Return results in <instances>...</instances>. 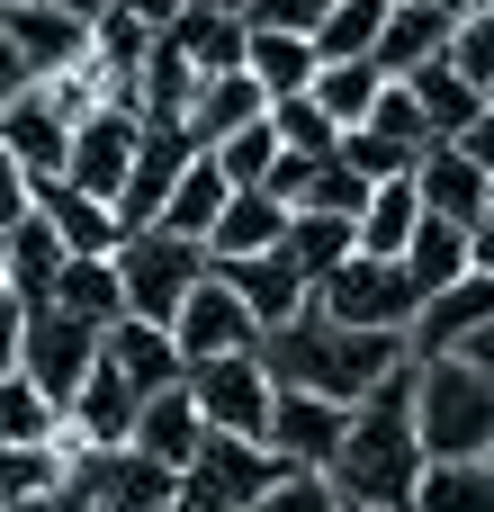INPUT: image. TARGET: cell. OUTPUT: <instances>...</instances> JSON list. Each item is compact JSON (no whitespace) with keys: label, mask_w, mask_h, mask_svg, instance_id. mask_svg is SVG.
<instances>
[{"label":"cell","mask_w":494,"mask_h":512,"mask_svg":"<svg viewBox=\"0 0 494 512\" xmlns=\"http://www.w3.org/2000/svg\"><path fill=\"white\" fill-rule=\"evenodd\" d=\"M261 360H270V378H279V387H315V396H333V405H360L387 369H405V360H414V342H405V333H369V324H342V315L306 306V315L270 324Z\"/></svg>","instance_id":"obj_1"},{"label":"cell","mask_w":494,"mask_h":512,"mask_svg":"<svg viewBox=\"0 0 494 512\" xmlns=\"http://www.w3.org/2000/svg\"><path fill=\"white\" fill-rule=\"evenodd\" d=\"M423 468H432V450H423V423H414V360H405L351 405L333 486H342V504H414Z\"/></svg>","instance_id":"obj_2"},{"label":"cell","mask_w":494,"mask_h":512,"mask_svg":"<svg viewBox=\"0 0 494 512\" xmlns=\"http://www.w3.org/2000/svg\"><path fill=\"white\" fill-rule=\"evenodd\" d=\"M414 423L432 459H486L494 450V378L459 351H414Z\"/></svg>","instance_id":"obj_3"},{"label":"cell","mask_w":494,"mask_h":512,"mask_svg":"<svg viewBox=\"0 0 494 512\" xmlns=\"http://www.w3.org/2000/svg\"><path fill=\"white\" fill-rule=\"evenodd\" d=\"M216 270V252L198 243V234H171V225H135L126 243H117V279H126V315H144V324H180V306H189V288Z\"/></svg>","instance_id":"obj_4"},{"label":"cell","mask_w":494,"mask_h":512,"mask_svg":"<svg viewBox=\"0 0 494 512\" xmlns=\"http://www.w3.org/2000/svg\"><path fill=\"white\" fill-rule=\"evenodd\" d=\"M315 306L342 315V324H369V333H405V342H414V324H423L414 270H405V261H378V252H351L342 270H324V279H315Z\"/></svg>","instance_id":"obj_5"},{"label":"cell","mask_w":494,"mask_h":512,"mask_svg":"<svg viewBox=\"0 0 494 512\" xmlns=\"http://www.w3.org/2000/svg\"><path fill=\"white\" fill-rule=\"evenodd\" d=\"M279 468H288V459H279L261 432H207L198 459L180 468V504L189 512H252L261 495H270Z\"/></svg>","instance_id":"obj_6"},{"label":"cell","mask_w":494,"mask_h":512,"mask_svg":"<svg viewBox=\"0 0 494 512\" xmlns=\"http://www.w3.org/2000/svg\"><path fill=\"white\" fill-rule=\"evenodd\" d=\"M99 324H81L72 306H27V324H18V369L54 396V405H72L81 396V378L99 369Z\"/></svg>","instance_id":"obj_7"},{"label":"cell","mask_w":494,"mask_h":512,"mask_svg":"<svg viewBox=\"0 0 494 512\" xmlns=\"http://www.w3.org/2000/svg\"><path fill=\"white\" fill-rule=\"evenodd\" d=\"M189 396H198L207 432H270L279 378L261 351H225V360H189Z\"/></svg>","instance_id":"obj_8"},{"label":"cell","mask_w":494,"mask_h":512,"mask_svg":"<svg viewBox=\"0 0 494 512\" xmlns=\"http://www.w3.org/2000/svg\"><path fill=\"white\" fill-rule=\"evenodd\" d=\"M135 153H144V108L99 99V108H81V126H72V162H63V180H81V189L117 198V189H126V171H135Z\"/></svg>","instance_id":"obj_9"},{"label":"cell","mask_w":494,"mask_h":512,"mask_svg":"<svg viewBox=\"0 0 494 512\" xmlns=\"http://www.w3.org/2000/svg\"><path fill=\"white\" fill-rule=\"evenodd\" d=\"M171 333H180L189 360H225V351H261V342H270V324L243 306V288H234L225 270H207V279L189 288V306H180Z\"/></svg>","instance_id":"obj_10"},{"label":"cell","mask_w":494,"mask_h":512,"mask_svg":"<svg viewBox=\"0 0 494 512\" xmlns=\"http://www.w3.org/2000/svg\"><path fill=\"white\" fill-rule=\"evenodd\" d=\"M342 432H351V405H333V396H315V387H279L261 441H270L288 468H333V459H342Z\"/></svg>","instance_id":"obj_11"},{"label":"cell","mask_w":494,"mask_h":512,"mask_svg":"<svg viewBox=\"0 0 494 512\" xmlns=\"http://www.w3.org/2000/svg\"><path fill=\"white\" fill-rule=\"evenodd\" d=\"M198 153H207V144H198L189 126H153V117H144V153H135L126 189H117V216H126V225H153V216H162V198H171V180H180Z\"/></svg>","instance_id":"obj_12"},{"label":"cell","mask_w":494,"mask_h":512,"mask_svg":"<svg viewBox=\"0 0 494 512\" xmlns=\"http://www.w3.org/2000/svg\"><path fill=\"white\" fill-rule=\"evenodd\" d=\"M99 360H108V369H117L135 396H162V387H180V378H189V351H180V333H171V324H144V315L108 324Z\"/></svg>","instance_id":"obj_13"},{"label":"cell","mask_w":494,"mask_h":512,"mask_svg":"<svg viewBox=\"0 0 494 512\" xmlns=\"http://www.w3.org/2000/svg\"><path fill=\"white\" fill-rule=\"evenodd\" d=\"M414 189H423V207H432V216H450V225H477V216H486V198H494L486 162H477L459 135L423 144V162H414Z\"/></svg>","instance_id":"obj_14"},{"label":"cell","mask_w":494,"mask_h":512,"mask_svg":"<svg viewBox=\"0 0 494 512\" xmlns=\"http://www.w3.org/2000/svg\"><path fill=\"white\" fill-rule=\"evenodd\" d=\"M234 288H243V306L261 315V324H288V315H306L315 306V279L297 270V252L288 243H270V252H243V261H216Z\"/></svg>","instance_id":"obj_15"},{"label":"cell","mask_w":494,"mask_h":512,"mask_svg":"<svg viewBox=\"0 0 494 512\" xmlns=\"http://www.w3.org/2000/svg\"><path fill=\"white\" fill-rule=\"evenodd\" d=\"M36 207L54 216V234L72 243V252H117L135 225L117 216V198H99V189H81V180H36Z\"/></svg>","instance_id":"obj_16"},{"label":"cell","mask_w":494,"mask_h":512,"mask_svg":"<svg viewBox=\"0 0 494 512\" xmlns=\"http://www.w3.org/2000/svg\"><path fill=\"white\" fill-rule=\"evenodd\" d=\"M9 36H18V54H27V72H36V81H54V72H72V63L90 54V18L54 9V0L9 9Z\"/></svg>","instance_id":"obj_17"},{"label":"cell","mask_w":494,"mask_h":512,"mask_svg":"<svg viewBox=\"0 0 494 512\" xmlns=\"http://www.w3.org/2000/svg\"><path fill=\"white\" fill-rule=\"evenodd\" d=\"M9 234V297L18 306H45L54 297V279H63V261H72V243L54 234V216L45 207H27L18 225H0Z\"/></svg>","instance_id":"obj_18"},{"label":"cell","mask_w":494,"mask_h":512,"mask_svg":"<svg viewBox=\"0 0 494 512\" xmlns=\"http://www.w3.org/2000/svg\"><path fill=\"white\" fill-rule=\"evenodd\" d=\"M252 117H270V90L252 81V63H225V72H207L198 81V99H189V135L198 144H216V135H234V126H252Z\"/></svg>","instance_id":"obj_19"},{"label":"cell","mask_w":494,"mask_h":512,"mask_svg":"<svg viewBox=\"0 0 494 512\" xmlns=\"http://www.w3.org/2000/svg\"><path fill=\"white\" fill-rule=\"evenodd\" d=\"M288 198L279 189H234L225 198V216H216V234H207V252L216 261H243V252H270V243H288Z\"/></svg>","instance_id":"obj_20"},{"label":"cell","mask_w":494,"mask_h":512,"mask_svg":"<svg viewBox=\"0 0 494 512\" xmlns=\"http://www.w3.org/2000/svg\"><path fill=\"white\" fill-rule=\"evenodd\" d=\"M135 450H153V459H171V468H189L198 459V441H207V414H198V396H189V378L180 387H162V396H144V414H135V432H126Z\"/></svg>","instance_id":"obj_21"},{"label":"cell","mask_w":494,"mask_h":512,"mask_svg":"<svg viewBox=\"0 0 494 512\" xmlns=\"http://www.w3.org/2000/svg\"><path fill=\"white\" fill-rule=\"evenodd\" d=\"M45 306H72V315H81V324H99V333H108V324H126V279H117V252H72Z\"/></svg>","instance_id":"obj_22"},{"label":"cell","mask_w":494,"mask_h":512,"mask_svg":"<svg viewBox=\"0 0 494 512\" xmlns=\"http://www.w3.org/2000/svg\"><path fill=\"white\" fill-rule=\"evenodd\" d=\"M450 36H459V9H441V0H396V9H387V36H378V63H387V72H414V63L450 54Z\"/></svg>","instance_id":"obj_23"},{"label":"cell","mask_w":494,"mask_h":512,"mask_svg":"<svg viewBox=\"0 0 494 512\" xmlns=\"http://www.w3.org/2000/svg\"><path fill=\"white\" fill-rule=\"evenodd\" d=\"M306 90H315V99L333 108V126L351 135V126H369V108H378V90H387V63H378V54H324Z\"/></svg>","instance_id":"obj_24"},{"label":"cell","mask_w":494,"mask_h":512,"mask_svg":"<svg viewBox=\"0 0 494 512\" xmlns=\"http://www.w3.org/2000/svg\"><path fill=\"white\" fill-rule=\"evenodd\" d=\"M405 270H414V288H423V306H432L450 279H468V270H477L468 225H450V216H432V207H423V225H414V243H405Z\"/></svg>","instance_id":"obj_25"},{"label":"cell","mask_w":494,"mask_h":512,"mask_svg":"<svg viewBox=\"0 0 494 512\" xmlns=\"http://www.w3.org/2000/svg\"><path fill=\"white\" fill-rule=\"evenodd\" d=\"M63 477H72V423L54 441H0V504L63 495Z\"/></svg>","instance_id":"obj_26"},{"label":"cell","mask_w":494,"mask_h":512,"mask_svg":"<svg viewBox=\"0 0 494 512\" xmlns=\"http://www.w3.org/2000/svg\"><path fill=\"white\" fill-rule=\"evenodd\" d=\"M405 81H414V99H423V117H432L441 135H468V126L486 117V81H468V72H459L450 54H432V63H414Z\"/></svg>","instance_id":"obj_27"},{"label":"cell","mask_w":494,"mask_h":512,"mask_svg":"<svg viewBox=\"0 0 494 512\" xmlns=\"http://www.w3.org/2000/svg\"><path fill=\"white\" fill-rule=\"evenodd\" d=\"M225 198H234L225 162H216V153H198V162L171 180V198H162V216H153V225H171V234H198V243H207V234H216V216H225Z\"/></svg>","instance_id":"obj_28"},{"label":"cell","mask_w":494,"mask_h":512,"mask_svg":"<svg viewBox=\"0 0 494 512\" xmlns=\"http://www.w3.org/2000/svg\"><path fill=\"white\" fill-rule=\"evenodd\" d=\"M135 414H144V396H135L108 360H99V369L81 378V396L63 405V423H72L81 441H126V432H135Z\"/></svg>","instance_id":"obj_29"},{"label":"cell","mask_w":494,"mask_h":512,"mask_svg":"<svg viewBox=\"0 0 494 512\" xmlns=\"http://www.w3.org/2000/svg\"><path fill=\"white\" fill-rule=\"evenodd\" d=\"M414 225H423V189H414V171H405V180H378V189H369V207H360V252L405 261Z\"/></svg>","instance_id":"obj_30"},{"label":"cell","mask_w":494,"mask_h":512,"mask_svg":"<svg viewBox=\"0 0 494 512\" xmlns=\"http://www.w3.org/2000/svg\"><path fill=\"white\" fill-rule=\"evenodd\" d=\"M243 63H252V81L270 90V99H288V90H306L315 81V36H297V27H252V45H243Z\"/></svg>","instance_id":"obj_31"},{"label":"cell","mask_w":494,"mask_h":512,"mask_svg":"<svg viewBox=\"0 0 494 512\" xmlns=\"http://www.w3.org/2000/svg\"><path fill=\"white\" fill-rule=\"evenodd\" d=\"M288 252H297V270H306V279H324V270H342V261L360 252V216L297 207V216H288Z\"/></svg>","instance_id":"obj_32"},{"label":"cell","mask_w":494,"mask_h":512,"mask_svg":"<svg viewBox=\"0 0 494 512\" xmlns=\"http://www.w3.org/2000/svg\"><path fill=\"white\" fill-rule=\"evenodd\" d=\"M414 512H494V459H432Z\"/></svg>","instance_id":"obj_33"},{"label":"cell","mask_w":494,"mask_h":512,"mask_svg":"<svg viewBox=\"0 0 494 512\" xmlns=\"http://www.w3.org/2000/svg\"><path fill=\"white\" fill-rule=\"evenodd\" d=\"M171 45L198 63V72H225V63H243V45H252V27H243V9H180V27H171Z\"/></svg>","instance_id":"obj_34"},{"label":"cell","mask_w":494,"mask_h":512,"mask_svg":"<svg viewBox=\"0 0 494 512\" xmlns=\"http://www.w3.org/2000/svg\"><path fill=\"white\" fill-rule=\"evenodd\" d=\"M270 126H279V144H288V153H306V162L342 153V126H333V108H324L315 90H288V99H270Z\"/></svg>","instance_id":"obj_35"},{"label":"cell","mask_w":494,"mask_h":512,"mask_svg":"<svg viewBox=\"0 0 494 512\" xmlns=\"http://www.w3.org/2000/svg\"><path fill=\"white\" fill-rule=\"evenodd\" d=\"M207 153L225 162V180H234V189H270V171H279V153H288V144H279V126H270V117H252V126L216 135Z\"/></svg>","instance_id":"obj_36"},{"label":"cell","mask_w":494,"mask_h":512,"mask_svg":"<svg viewBox=\"0 0 494 512\" xmlns=\"http://www.w3.org/2000/svg\"><path fill=\"white\" fill-rule=\"evenodd\" d=\"M63 432V405L27 378V369H9L0 378V441H54Z\"/></svg>","instance_id":"obj_37"},{"label":"cell","mask_w":494,"mask_h":512,"mask_svg":"<svg viewBox=\"0 0 494 512\" xmlns=\"http://www.w3.org/2000/svg\"><path fill=\"white\" fill-rule=\"evenodd\" d=\"M369 171L351 162V153H324V162H306V189H297V207H333V216H360L369 207Z\"/></svg>","instance_id":"obj_38"},{"label":"cell","mask_w":494,"mask_h":512,"mask_svg":"<svg viewBox=\"0 0 494 512\" xmlns=\"http://www.w3.org/2000/svg\"><path fill=\"white\" fill-rule=\"evenodd\" d=\"M396 0H333V18L315 27V54H378Z\"/></svg>","instance_id":"obj_39"},{"label":"cell","mask_w":494,"mask_h":512,"mask_svg":"<svg viewBox=\"0 0 494 512\" xmlns=\"http://www.w3.org/2000/svg\"><path fill=\"white\" fill-rule=\"evenodd\" d=\"M369 126H378V135H396V144H414V153H423V144H441V126L423 117V99H414V81H405V72H387V90H378Z\"/></svg>","instance_id":"obj_40"},{"label":"cell","mask_w":494,"mask_h":512,"mask_svg":"<svg viewBox=\"0 0 494 512\" xmlns=\"http://www.w3.org/2000/svg\"><path fill=\"white\" fill-rule=\"evenodd\" d=\"M261 512H342V486H333V468H279Z\"/></svg>","instance_id":"obj_41"},{"label":"cell","mask_w":494,"mask_h":512,"mask_svg":"<svg viewBox=\"0 0 494 512\" xmlns=\"http://www.w3.org/2000/svg\"><path fill=\"white\" fill-rule=\"evenodd\" d=\"M450 63H459L468 81H486V99H494V0H477V9L459 18V36H450Z\"/></svg>","instance_id":"obj_42"},{"label":"cell","mask_w":494,"mask_h":512,"mask_svg":"<svg viewBox=\"0 0 494 512\" xmlns=\"http://www.w3.org/2000/svg\"><path fill=\"white\" fill-rule=\"evenodd\" d=\"M342 153H351V162H360L369 180H405V171L423 162L414 144H396V135H378V126H351V135H342Z\"/></svg>","instance_id":"obj_43"},{"label":"cell","mask_w":494,"mask_h":512,"mask_svg":"<svg viewBox=\"0 0 494 512\" xmlns=\"http://www.w3.org/2000/svg\"><path fill=\"white\" fill-rule=\"evenodd\" d=\"M333 18V0H252L243 9V27H297V36H315Z\"/></svg>","instance_id":"obj_44"},{"label":"cell","mask_w":494,"mask_h":512,"mask_svg":"<svg viewBox=\"0 0 494 512\" xmlns=\"http://www.w3.org/2000/svg\"><path fill=\"white\" fill-rule=\"evenodd\" d=\"M27 207H36V180H27V162L0 144V225H18Z\"/></svg>","instance_id":"obj_45"},{"label":"cell","mask_w":494,"mask_h":512,"mask_svg":"<svg viewBox=\"0 0 494 512\" xmlns=\"http://www.w3.org/2000/svg\"><path fill=\"white\" fill-rule=\"evenodd\" d=\"M27 81H36V72H27V54H18V36H9V9H0V108H9Z\"/></svg>","instance_id":"obj_46"},{"label":"cell","mask_w":494,"mask_h":512,"mask_svg":"<svg viewBox=\"0 0 494 512\" xmlns=\"http://www.w3.org/2000/svg\"><path fill=\"white\" fill-rule=\"evenodd\" d=\"M117 9H126V18H144V27L162 36V27H180V9H189V0H117Z\"/></svg>","instance_id":"obj_47"},{"label":"cell","mask_w":494,"mask_h":512,"mask_svg":"<svg viewBox=\"0 0 494 512\" xmlns=\"http://www.w3.org/2000/svg\"><path fill=\"white\" fill-rule=\"evenodd\" d=\"M18 324H27V306H18V297H0V378L18 369Z\"/></svg>","instance_id":"obj_48"},{"label":"cell","mask_w":494,"mask_h":512,"mask_svg":"<svg viewBox=\"0 0 494 512\" xmlns=\"http://www.w3.org/2000/svg\"><path fill=\"white\" fill-rule=\"evenodd\" d=\"M450 351H459V360H477V369H486V378H494V315H486V324H477V333H459Z\"/></svg>","instance_id":"obj_49"},{"label":"cell","mask_w":494,"mask_h":512,"mask_svg":"<svg viewBox=\"0 0 494 512\" xmlns=\"http://www.w3.org/2000/svg\"><path fill=\"white\" fill-rule=\"evenodd\" d=\"M459 144H468V153H477V162H486V180H494V99H486V117H477V126H468V135H459Z\"/></svg>","instance_id":"obj_50"},{"label":"cell","mask_w":494,"mask_h":512,"mask_svg":"<svg viewBox=\"0 0 494 512\" xmlns=\"http://www.w3.org/2000/svg\"><path fill=\"white\" fill-rule=\"evenodd\" d=\"M468 243H477V270H494V198H486V216L468 225Z\"/></svg>","instance_id":"obj_51"},{"label":"cell","mask_w":494,"mask_h":512,"mask_svg":"<svg viewBox=\"0 0 494 512\" xmlns=\"http://www.w3.org/2000/svg\"><path fill=\"white\" fill-rule=\"evenodd\" d=\"M54 9H72V18H90V27H99V18H108L117 0H54Z\"/></svg>","instance_id":"obj_52"},{"label":"cell","mask_w":494,"mask_h":512,"mask_svg":"<svg viewBox=\"0 0 494 512\" xmlns=\"http://www.w3.org/2000/svg\"><path fill=\"white\" fill-rule=\"evenodd\" d=\"M9 512H81L72 495H36V504H9Z\"/></svg>","instance_id":"obj_53"},{"label":"cell","mask_w":494,"mask_h":512,"mask_svg":"<svg viewBox=\"0 0 494 512\" xmlns=\"http://www.w3.org/2000/svg\"><path fill=\"white\" fill-rule=\"evenodd\" d=\"M342 512H414V504H342Z\"/></svg>","instance_id":"obj_54"},{"label":"cell","mask_w":494,"mask_h":512,"mask_svg":"<svg viewBox=\"0 0 494 512\" xmlns=\"http://www.w3.org/2000/svg\"><path fill=\"white\" fill-rule=\"evenodd\" d=\"M0 297H9V234H0Z\"/></svg>","instance_id":"obj_55"},{"label":"cell","mask_w":494,"mask_h":512,"mask_svg":"<svg viewBox=\"0 0 494 512\" xmlns=\"http://www.w3.org/2000/svg\"><path fill=\"white\" fill-rule=\"evenodd\" d=\"M189 9H252V0H189Z\"/></svg>","instance_id":"obj_56"},{"label":"cell","mask_w":494,"mask_h":512,"mask_svg":"<svg viewBox=\"0 0 494 512\" xmlns=\"http://www.w3.org/2000/svg\"><path fill=\"white\" fill-rule=\"evenodd\" d=\"M441 9H459V18H468V9H477V0H441Z\"/></svg>","instance_id":"obj_57"},{"label":"cell","mask_w":494,"mask_h":512,"mask_svg":"<svg viewBox=\"0 0 494 512\" xmlns=\"http://www.w3.org/2000/svg\"><path fill=\"white\" fill-rule=\"evenodd\" d=\"M81 512H117V504H81Z\"/></svg>","instance_id":"obj_58"},{"label":"cell","mask_w":494,"mask_h":512,"mask_svg":"<svg viewBox=\"0 0 494 512\" xmlns=\"http://www.w3.org/2000/svg\"><path fill=\"white\" fill-rule=\"evenodd\" d=\"M0 9H27V0H0Z\"/></svg>","instance_id":"obj_59"},{"label":"cell","mask_w":494,"mask_h":512,"mask_svg":"<svg viewBox=\"0 0 494 512\" xmlns=\"http://www.w3.org/2000/svg\"><path fill=\"white\" fill-rule=\"evenodd\" d=\"M171 512H189V504H171Z\"/></svg>","instance_id":"obj_60"},{"label":"cell","mask_w":494,"mask_h":512,"mask_svg":"<svg viewBox=\"0 0 494 512\" xmlns=\"http://www.w3.org/2000/svg\"><path fill=\"white\" fill-rule=\"evenodd\" d=\"M486 459H494V450H486Z\"/></svg>","instance_id":"obj_61"},{"label":"cell","mask_w":494,"mask_h":512,"mask_svg":"<svg viewBox=\"0 0 494 512\" xmlns=\"http://www.w3.org/2000/svg\"><path fill=\"white\" fill-rule=\"evenodd\" d=\"M252 512H261V504H252Z\"/></svg>","instance_id":"obj_62"}]
</instances>
